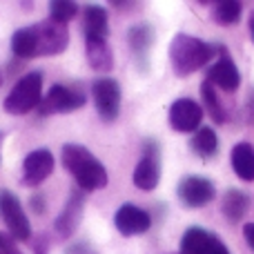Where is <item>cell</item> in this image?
<instances>
[{"label":"cell","instance_id":"7402d4cb","mask_svg":"<svg viewBox=\"0 0 254 254\" xmlns=\"http://www.w3.org/2000/svg\"><path fill=\"white\" fill-rule=\"evenodd\" d=\"M190 149L196 154L198 158H212L219 152V136L212 127H201L194 131L192 140H190Z\"/></svg>","mask_w":254,"mask_h":254},{"label":"cell","instance_id":"52a82bcc","mask_svg":"<svg viewBox=\"0 0 254 254\" xmlns=\"http://www.w3.org/2000/svg\"><path fill=\"white\" fill-rule=\"evenodd\" d=\"M92 98H94V107H96L101 121L114 123V121L119 119L123 92H121V85L116 78L103 76V78L94 80L92 83Z\"/></svg>","mask_w":254,"mask_h":254},{"label":"cell","instance_id":"5b68a950","mask_svg":"<svg viewBox=\"0 0 254 254\" xmlns=\"http://www.w3.org/2000/svg\"><path fill=\"white\" fill-rule=\"evenodd\" d=\"M87 103V92L80 85H65L56 83L52 85L47 94L43 96L38 107L40 116H54V114H69L76 112Z\"/></svg>","mask_w":254,"mask_h":254},{"label":"cell","instance_id":"484cf974","mask_svg":"<svg viewBox=\"0 0 254 254\" xmlns=\"http://www.w3.org/2000/svg\"><path fill=\"white\" fill-rule=\"evenodd\" d=\"M65 254H101V252H98L96 248H94L92 243H87V241H76V243H71V246L67 248Z\"/></svg>","mask_w":254,"mask_h":254},{"label":"cell","instance_id":"4dcf8cb0","mask_svg":"<svg viewBox=\"0 0 254 254\" xmlns=\"http://www.w3.org/2000/svg\"><path fill=\"white\" fill-rule=\"evenodd\" d=\"M112 7H116V9H136L138 4L136 2H112Z\"/></svg>","mask_w":254,"mask_h":254},{"label":"cell","instance_id":"d4e9b609","mask_svg":"<svg viewBox=\"0 0 254 254\" xmlns=\"http://www.w3.org/2000/svg\"><path fill=\"white\" fill-rule=\"evenodd\" d=\"M0 254H22L16 246V239L11 234L0 232Z\"/></svg>","mask_w":254,"mask_h":254},{"label":"cell","instance_id":"2e32d148","mask_svg":"<svg viewBox=\"0 0 254 254\" xmlns=\"http://www.w3.org/2000/svg\"><path fill=\"white\" fill-rule=\"evenodd\" d=\"M154 38H156V34H154V27L149 22H136L127 31V45H129V52L140 69H147L149 49L154 45Z\"/></svg>","mask_w":254,"mask_h":254},{"label":"cell","instance_id":"ac0fdd59","mask_svg":"<svg viewBox=\"0 0 254 254\" xmlns=\"http://www.w3.org/2000/svg\"><path fill=\"white\" fill-rule=\"evenodd\" d=\"M85 54H87V63L94 71H110L114 67V54L105 38L85 40Z\"/></svg>","mask_w":254,"mask_h":254},{"label":"cell","instance_id":"e0dca14e","mask_svg":"<svg viewBox=\"0 0 254 254\" xmlns=\"http://www.w3.org/2000/svg\"><path fill=\"white\" fill-rule=\"evenodd\" d=\"M83 31L85 40L92 38H105L110 34V20H107V11L101 4H87L83 16Z\"/></svg>","mask_w":254,"mask_h":254},{"label":"cell","instance_id":"8992f818","mask_svg":"<svg viewBox=\"0 0 254 254\" xmlns=\"http://www.w3.org/2000/svg\"><path fill=\"white\" fill-rule=\"evenodd\" d=\"M131 181L143 192L156 190L158 181H161V145L154 138H147L143 143V154H140V161L134 167Z\"/></svg>","mask_w":254,"mask_h":254},{"label":"cell","instance_id":"ffe728a7","mask_svg":"<svg viewBox=\"0 0 254 254\" xmlns=\"http://www.w3.org/2000/svg\"><path fill=\"white\" fill-rule=\"evenodd\" d=\"M250 210V196L241 190H228L221 198V212L230 223H239Z\"/></svg>","mask_w":254,"mask_h":254},{"label":"cell","instance_id":"8fae6325","mask_svg":"<svg viewBox=\"0 0 254 254\" xmlns=\"http://www.w3.org/2000/svg\"><path fill=\"white\" fill-rule=\"evenodd\" d=\"M167 121L174 131H183V134L198 131L203 123V105L194 98H176L170 105Z\"/></svg>","mask_w":254,"mask_h":254},{"label":"cell","instance_id":"f546056e","mask_svg":"<svg viewBox=\"0 0 254 254\" xmlns=\"http://www.w3.org/2000/svg\"><path fill=\"white\" fill-rule=\"evenodd\" d=\"M243 239H246L248 248L254 250V223H248L246 228H243Z\"/></svg>","mask_w":254,"mask_h":254},{"label":"cell","instance_id":"d6a6232c","mask_svg":"<svg viewBox=\"0 0 254 254\" xmlns=\"http://www.w3.org/2000/svg\"><path fill=\"white\" fill-rule=\"evenodd\" d=\"M0 145H2V131H0Z\"/></svg>","mask_w":254,"mask_h":254},{"label":"cell","instance_id":"d6986e66","mask_svg":"<svg viewBox=\"0 0 254 254\" xmlns=\"http://www.w3.org/2000/svg\"><path fill=\"white\" fill-rule=\"evenodd\" d=\"M230 163H232L234 174L239 176L241 181H254V145L246 143H237L230 152Z\"/></svg>","mask_w":254,"mask_h":254},{"label":"cell","instance_id":"9c48e42d","mask_svg":"<svg viewBox=\"0 0 254 254\" xmlns=\"http://www.w3.org/2000/svg\"><path fill=\"white\" fill-rule=\"evenodd\" d=\"M85 198H87V192L74 188L69 192V198L63 205V212L56 216L54 221V232H56L58 239H69L74 237V232L78 230L80 221H83V212H85Z\"/></svg>","mask_w":254,"mask_h":254},{"label":"cell","instance_id":"4fadbf2b","mask_svg":"<svg viewBox=\"0 0 254 254\" xmlns=\"http://www.w3.org/2000/svg\"><path fill=\"white\" fill-rule=\"evenodd\" d=\"M179 254H230L228 246L205 228H190L181 237Z\"/></svg>","mask_w":254,"mask_h":254},{"label":"cell","instance_id":"7c38bea8","mask_svg":"<svg viewBox=\"0 0 254 254\" xmlns=\"http://www.w3.org/2000/svg\"><path fill=\"white\" fill-rule=\"evenodd\" d=\"M54 165H56V161H54L52 149H47V147L34 149V152H29L25 156L20 183L25 185V188H38L40 183H45V181L52 176Z\"/></svg>","mask_w":254,"mask_h":254},{"label":"cell","instance_id":"44dd1931","mask_svg":"<svg viewBox=\"0 0 254 254\" xmlns=\"http://www.w3.org/2000/svg\"><path fill=\"white\" fill-rule=\"evenodd\" d=\"M201 101H203V110L210 114V119L214 121L216 125H223L228 121V110L225 105L221 103L219 92H216L214 85H210L207 80H203L201 85Z\"/></svg>","mask_w":254,"mask_h":254},{"label":"cell","instance_id":"277c9868","mask_svg":"<svg viewBox=\"0 0 254 254\" xmlns=\"http://www.w3.org/2000/svg\"><path fill=\"white\" fill-rule=\"evenodd\" d=\"M40 101H43V71L34 69V71H27L13 85L11 92L4 98L2 107L11 116H25L29 112L38 110Z\"/></svg>","mask_w":254,"mask_h":254},{"label":"cell","instance_id":"6da1fadb","mask_svg":"<svg viewBox=\"0 0 254 254\" xmlns=\"http://www.w3.org/2000/svg\"><path fill=\"white\" fill-rule=\"evenodd\" d=\"M69 45V31L65 25H58L54 20H40L34 25L20 27L11 36V52L20 61L43 56H58Z\"/></svg>","mask_w":254,"mask_h":254},{"label":"cell","instance_id":"f1b7e54d","mask_svg":"<svg viewBox=\"0 0 254 254\" xmlns=\"http://www.w3.org/2000/svg\"><path fill=\"white\" fill-rule=\"evenodd\" d=\"M31 207H34L36 214H43V212H45V198H43V194H34V196H31Z\"/></svg>","mask_w":254,"mask_h":254},{"label":"cell","instance_id":"4316f807","mask_svg":"<svg viewBox=\"0 0 254 254\" xmlns=\"http://www.w3.org/2000/svg\"><path fill=\"white\" fill-rule=\"evenodd\" d=\"M47 237H34V254H47Z\"/></svg>","mask_w":254,"mask_h":254},{"label":"cell","instance_id":"cb8c5ba5","mask_svg":"<svg viewBox=\"0 0 254 254\" xmlns=\"http://www.w3.org/2000/svg\"><path fill=\"white\" fill-rule=\"evenodd\" d=\"M78 2H74V0H54V2H49V20L67 27V22H71L78 16Z\"/></svg>","mask_w":254,"mask_h":254},{"label":"cell","instance_id":"83f0119b","mask_svg":"<svg viewBox=\"0 0 254 254\" xmlns=\"http://www.w3.org/2000/svg\"><path fill=\"white\" fill-rule=\"evenodd\" d=\"M246 119L248 123H254V89L248 94V101H246Z\"/></svg>","mask_w":254,"mask_h":254},{"label":"cell","instance_id":"1f68e13d","mask_svg":"<svg viewBox=\"0 0 254 254\" xmlns=\"http://www.w3.org/2000/svg\"><path fill=\"white\" fill-rule=\"evenodd\" d=\"M250 34H252V43H254V13H252V18H250Z\"/></svg>","mask_w":254,"mask_h":254},{"label":"cell","instance_id":"7a4b0ae2","mask_svg":"<svg viewBox=\"0 0 254 254\" xmlns=\"http://www.w3.org/2000/svg\"><path fill=\"white\" fill-rule=\"evenodd\" d=\"M61 161L63 167L74 176L76 188L83 190V192L103 190L107 185V181H110L105 165L83 145L65 143L61 149Z\"/></svg>","mask_w":254,"mask_h":254},{"label":"cell","instance_id":"836d02e7","mask_svg":"<svg viewBox=\"0 0 254 254\" xmlns=\"http://www.w3.org/2000/svg\"><path fill=\"white\" fill-rule=\"evenodd\" d=\"M0 85H2V74H0Z\"/></svg>","mask_w":254,"mask_h":254},{"label":"cell","instance_id":"3957f363","mask_svg":"<svg viewBox=\"0 0 254 254\" xmlns=\"http://www.w3.org/2000/svg\"><path fill=\"white\" fill-rule=\"evenodd\" d=\"M216 54H221L219 45L205 43V40L196 38V36H190V34H176L170 43L172 69L181 78L207 67Z\"/></svg>","mask_w":254,"mask_h":254},{"label":"cell","instance_id":"9a60e30c","mask_svg":"<svg viewBox=\"0 0 254 254\" xmlns=\"http://www.w3.org/2000/svg\"><path fill=\"white\" fill-rule=\"evenodd\" d=\"M221 52H223V49H221ZM205 80L210 85H214L216 89H221V92L232 94V92H237L239 85H241V74H239L232 58H230L228 54H221L219 61L207 69Z\"/></svg>","mask_w":254,"mask_h":254},{"label":"cell","instance_id":"30bf717a","mask_svg":"<svg viewBox=\"0 0 254 254\" xmlns=\"http://www.w3.org/2000/svg\"><path fill=\"white\" fill-rule=\"evenodd\" d=\"M176 194H179V201L183 203L185 207H203V205L214 201L216 188L210 179H205V176L190 174V176H183V179L179 181Z\"/></svg>","mask_w":254,"mask_h":254},{"label":"cell","instance_id":"5bb4252c","mask_svg":"<svg viewBox=\"0 0 254 254\" xmlns=\"http://www.w3.org/2000/svg\"><path fill=\"white\" fill-rule=\"evenodd\" d=\"M114 225L123 237H140L152 228V216L134 203H123L114 214Z\"/></svg>","mask_w":254,"mask_h":254},{"label":"cell","instance_id":"ba28073f","mask_svg":"<svg viewBox=\"0 0 254 254\" xmlns=\"http://www.w3.org/2000/svg\"><path fill=\"white\" fill-rule=\"evenodd\" d=\"M0 216H2L9 234L16 241H31L29 219H27L18 196L13 192H9V190H0Z\"/></svg>","mask_w":254,"mask_h":254},{"label":"cell","instance_id":"603a6c76","mask_svg":"<svg viewBox=\"0 0 254 254\" xmlns=\"http://www.w3.org/2000/svg\"><path fill=\"white\" fill-rule=\"evenodd\" d=\"M241 13H243V4L239 0H221V2L212 4V18H214L216 25L223 27L234 25V22L241 20Z\"/></svg>","mask_w":254,"mask_h":254}]
</instances>
